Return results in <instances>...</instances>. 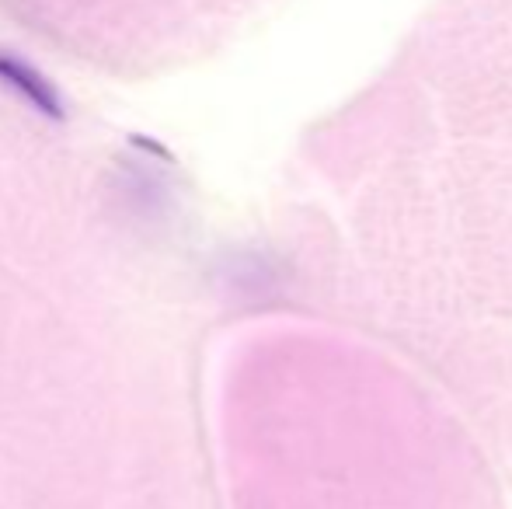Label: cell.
<instances>
[{
	"instance_id": "1",
	"label": "cell",
	"mask_w": 512,
	"mask_h": 509,
	"mask_svg": "<svg viewBox=\"0 0 512 509\" xmlns=\"http://www.w3.org/2000/svg\"><path fill=\"white\" fill-rule=\"evenodd\" d=\"M0 84L11 88L21 102H28L35 112H42V116L63 119V105H60V95H56L53 84H49L32 63L18 60V56L4 53V49H0Z\"/></svg>"
}]
</instances>
